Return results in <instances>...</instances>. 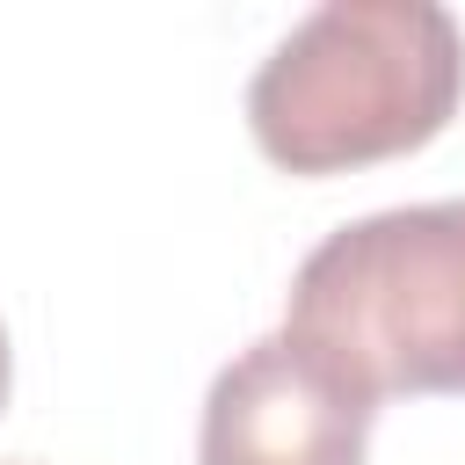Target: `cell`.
<instances>
[{
    "label": "cell",
    "mask_w": 465,
    "mask_h": 465,
    "mask_svg": "<svg viewBox=\"0 0 465 465\" xmlns=\"http://www.w3.org/2000/svg\"><path fill=\"white\" fill-rule=\"evenodd\" d=\"M465 102V29L436 0H320L247 80V131L283 174L421 153Z\"/></svg>",
    "instance_id": "1"
},
{
    "label": "cell",
    "mask_w": 465,
    "mask_h": 465,
    "mask_svg": "<svg viewBox=\"0 0 465 465\" xmlns=\"http://www.w3.org/2000/svg\"><path fill=\"white\" fill-rule=\"evenodd\" d=\"M283 327L371 400H465V196L334 225L298 262Z\"/></svg>",
    "instance_id": "2"
},
{
    "label": "cell",
    "mask_w": 465,
    "mask_h": 465,
    "mask_svg": "<svg viewBox=\"0 0 465 465\" xmlns=\"http://www.w3.org/2000/svg\"><path fill=\"white\" fill-rule=\"evenodd\" d=\"M378 400L291 327L247 341L203 392L196 465H363Z\"/></svg>",
    "instance_id": "3"
},
{
    "label": "cell",
    "mask_w": 465,
    "mask_h": 465,
    "mask_svg": "<svg viewBox=\"0 0 465 465\" xmlns=\"http://www.w3.org/2000/svg\"><path fill=\"white\" fill-rule=\"evenodd\" d=\"M7 385H15V349H7V327H0V407H7Z\"/></svg>",
    "instance_id": "4"
}]
</instances>
